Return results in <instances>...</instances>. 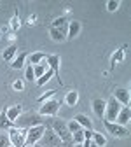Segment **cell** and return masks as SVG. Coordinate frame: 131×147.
Wrapping results in <instances>:
<instances>
[{
    "instance_id": "obj_1",
    "label": "cell",
    "mask_w": 131,
    "mask_h": 147,
    "mask_svg": "<svg viewBox=\"0 0 131 147\" xmlns=\"http://www.w3.org/2000/svg\"><path fill=\"white\" fill-rule=\"evenodd\" d=\"M39 144H40L42 147H61V145H63L61 140H60V137L54 133V130H52L51 126H46L44 135H42V138L39 140Z\"/></svg>"
},
{
    "instance_id": "obj_2",
    "label": "cell",
    "mask_w": 131,
    "mask_h": 147,
    "mask_svg": "<svg viewBox=\"0 0 131 147\" xmlns=\"http://www.w3.org/2000/svg\"><path fill=\"white\" fill-rule=\"evenodd\" d=\"M44 130H46V126H44V124H37V126L26 128L25 147H30V145H33V144H39V140H40L42 135H44Z\"/></svg>"
},
{
    "instance_id": "obj_3",
    "label": "cell",
    "mask_w": 131,
    "mask_h": 147,
    "mask_svg": "<svg viewBox=\"0 0 131 147\" xmlns=\"http://www.w3.org/2000/svg\"><path fill=\"white\" fill-rule=\"evenodd\" d=\"M9 140L12 147H25V138H26V130L25 128H9L7 130Z\"/></svg>"
},
{
    "instance_id": "obj_4",
    "label": "cell",
    "mask_w": 131,
    "mask_h": 147,
    "mask_svg": "<svg viewBox=\"0 0 131 147\" xmlns=\"http://www.w3.org/2000/svg\"><path fill=\"white\" fill-rule=\"evenodd\" d=\"M37 124H42V116L39 114H26V116H19L14 121V128H32Z\"/></svg>"
},
{
    "instance_id": "obj_5",
    "label": "cell",
    "mask_w": 131,
    "mask_h": 147,
    "mask_svg": "<svg viewBox=\"0 0 131 147\" xmlns=\"http://www.w3.org/2000/svg\"><path fill=\"white\" fill-rule=\"evenodd\" d=\"M60 105H61V102L54 100V98L44 102V103L40 105V109H39V116H44V117H54L56 114H58V110H60Z\"/></svg>"
},
{
    "instance_id": "obj_6",
    "label": "cell",
    "mask_w": 131,
    "mask_h": 147,
    "mask_svg": "<svg viewBox=\"0 0 131 147\" xmlns=\"http://www.w3.org/2000/svg\"><path fill=\"white\" fill-rule=\"evenodd\" d=\"M119 110H121V103L112 96L108 102H107V107H105V117H107V121H110V123H116V117H117V114H119Z\"/></svg>"
},
{
    "instance_id": "obj_7",
    "label": "cell",
    "mask_w": 131,
    "mask_h": 147,
    "mask_svg": "<svg viewBox=\"0 0 131 147\" xmlns=\"http://www.w3.org/2000/svg\"><path fill=\"white\" fill-rule=\"evenodd\" d=\"M103 124H105V128L108 130V133L114 135V137H117V138H124V137L129 135V131H128L126 126H121L117 123H110V121H103Z\"/></svg>"
},
{
    "instance_id": "obj_8",
    "label": "cell",
    "mask_w": 131,
    "mask_h": 147,
    "mask_svg": "<svg viewBox=\"0 0 131 147\" xmlns=\"http://www.w3.org/2000/svg\"><path fill=\"white\" fill-rule=\"evenodd\" d=\"M46 61L49 65V68L54 72L56 79H58V82L61 84V76H60V56L58 54H49V56H46Z\"/></svg>"
},
{
    "instance_id": "obj_9",
    "label": "cell",
    "mask_w": 131,
    "mask_h": 147,
    "mask_svg": "<svg viewBox=\"0 0 131 147\" xmlns=\"http://www.w3.org/2000/svg\"><path fill=\"white\" fill-rule=\"evenodd\" d=\"M114 98H116L121 105L128 107V105H129V91H128L126 88H117V89L114 91Z\"/></svg>"
},
{
    "instance_id": "obj_10",
    "label": "cell",
    "mask_w": 131,
    "mask_h": 147,
    "mask_svg": "<svg viewBox=\"0 0 131 147\" xmlns=\"http://www.w3.org/2000/svg\"><path fill=\"white\" fill-rule=\"evenodd\" d=\"M129 119H131V109H129V107H121L119 114H117V117H116V123L121 124V126H126V124L129 123Z\"/></svg>"
},
{
    "instance_id": "obj_11",
    "label": "cell",
    "mask_w": 131,
    "mask_h": 147,
    "mask_svg": "<svg viewBox=\"0 0 131 147\" xmlns=\"http://www.w3.org/2000/svg\"><path fill=\"white\" fill-rule=\"evenodd\" d=\"M5 114H7V119L12 123V126H14V121L21 116V105H12V107H9V109H5Z\"/></svg>"
},
{
    "instance_id": "obj_12",
    "label": "cell",
    "mask_w": 131,
    "mask_h": 147,
    "mask_svg": "<svg viewBox=\"0 0 131 147\" xmlns=\"http://www.w3.org/2000/svg\"><path fill=\"white\" fill-rule=\"evenodd\" d=\"M81 33V23L79 21H72L67 26V39H75V37Z\"/></svg>"
},
{
    "instance_id": "obj_13",
    "label": "cell",
    "mask_w": 131,
    "mask_h": 147,
    "mask_svg": "<svg viewBox=\"0 0 131 147\" xmlns=\"http://www.w3.org/2000/svg\"><path fill=\"white\" fill-rule=\"evenodd\" d=\"M26 58H28V53H19V54H16V58L11 61V67H12L14 70H19V68H23V67H25V61H26Z\"/></svg>"
},
{
    "instance_id": "obj_14",
    "label": "cell",
    "mask_w": 131,
    "mask_h": 147,
    "mask_svg": "<svg viewBox=\"0 0 131 147\" xmlns=\"http://www.w3.org/2000/svg\"><path fill=\"white\" fill-rule=\"evenodd\" d=\"M105 107H107V102L101 100V98H96L95 102H93V110H95V114L98 117H103L105 116Z\"/></svg>"
},
{
    "instance_id": "obj_15",
    "label": "cell",
    "mask_w": 131,
    "mask_h": 147,
    "mask_svg": "<svg viewBox=\"0 0 131 147\" xmlns=\"http://www.w3.org/2000/svg\"><path fill=\"white\" fill-rule=\"evenodd\" d=\"M73 121H77L84 130H93V121L87 116H84V114H77L75 117H73Z\"/></svg>"
},
{
    "instance_id": "obj_16",
    "label": "cell",
    "mask_w": 131,
    "mask_h": 147,
    "mask_svg": "<svg viewBox=\"0 0 131 147\" xmlns=\"http://www.w3.org/2000/svg\"><path fill=\"white\" fill-rule=\"evenodd\" d=\"M49 35H51V39L54 40V42H63L65 39H67V33L63 32V28L60 30V28H51L49 30Z\"/></svg>"
},
{
    "instance_id": "obj_17",
    "label": "cell",
    "mask_w": 131,
    "mask_h": 147,
    "mask_svg": "<svg viewBox=\"0 0 131 147\" xmlns=\"http://www.w3.org/2000/svg\"><path fill=\"white\" fill-rule=\"evenodd\" d=\"M16 54H17V47H16V44H11L4 53H2V56H4V61H12L14 58H16Z\"/></svg>"
},
{
    "instance_id": "obj_18",
    "label": "cell",
    "mask_w": 131,
    "mask_h": 147,
    "mask_svg": "<svg viewBox=\"0 0 131 147\" xmlns=\"http://www.w3.org/2000/svg\"><path fill=\"white\" fill-rule=\"evenodd\" d=\"M77 102H79V93H77L75 89L68 91L67 96H65V103H67L68 107H75V105H77Z\"/></svg>"
},
{
    "instance_id": "obj_19",
    "label": "cell",
    "mask_w": 131,
    "mask_h": 147,
    "mask_svg": "<svg viewBox=\"0 0 131 147\" xmlns=\"http://www.w3.org/2000/svg\"><path fill=\"white\" fill-rule=\"evenodd\" d=\"M28 60H30V65L35 67V65H39L46 60V54L44 53H32V54H28Z\"/></svg>"
},
{
    "instance_id": "obj_20",
    "label": "cell",
    "mask_w": 131,
    "mask_h": 147,
    "mask_svg": "<svg viewBox=\"0 0 131 147\" xmlns=\"http://www.w3.org/2000/svg\"><path fill=\"white\" fill-rule=\"evenodd\" d=\"M44 61H46V60H44ZM44 61L33 67V76H35V79H40L44 74L47 72V67H46V63H44Z\"/></svg>"
},
{
    "instance_id": "obj_21",
    "label": "cell",
    "mask_w": 131,
    "mask_h": 147,
    "mask_svg": "<svg viewBox=\"0 0 131 147\" xmlns=\"http://www.w3.org/2000/svg\"><path fill=\"white\" fill-rule=\"evenodd\" d=\"M12 128V123L7 119V114H5V109L0 112V130H9Z\"/></svg>"
},
{
    "instance_id": "obj_22",
    "label": "cell",
    "mask_w": 131,
    "mask_h": 147,
    "mask_svg": "<svg viewBox=\"0 0 131 147\" xmlns=\"http://www.w3.org/2000/svg\"><path fill=\"white\" fill-rule=\"evenodd\" d=\"M91 140L95 142L98 147H105V144H107V138L100 133V131H93V137H91Z\"/></svg>"
},
{
    "instance_id": "obj_23",
    "label": "cell",
    "mask_w": 131,
    "mask_h": 147,
    "mask_svg": "<svg viewBox=\"0 0 131 147\" xmlns=\"http://www.w3.org/2000/svg\"><path fill=\"white\" fill-rule=\"evenodd\" d=\"M52 76H54V72H52L51 68H47V72L44 74V76H42L40 79H37V86H44L46 82H49V81H51V77H52Z\"/></svg>"
},
{
    "instance_id": "obj_24",
    "label": "cell",
    "mask_w": 131,
    "mask_h": 147,
    "mask_svg": "<svg viewBox=\"0 0 131 147\" xmlns=\"http://www.w3.org/2000/svg\"><path fill=\"white\" fill-rule=\"evenodd\" d=\"M56 93H58V89H49V91H46L44 95H40L39 96V103H44V102H47V100H51Z\"/></svg>"
},
{
    "instance_id": "obj_25",
    "label": "cell",
    "mask_w": 131,
    "mask_h": 147,
    "mask_svg": "<svg viewBox=\"0 0 131 147\" xmlns=\"http://www.w3.org/2000/svg\"><path fill=\"white\" fill-rule=\"evenodd\" d=\"M72 142L73 144H82L84 142V128L79 130V131H75V133H72Z\"/></svg>"
},
{
    "instance_id": "obj_26",
    "label": "cell",
    "mask_w": 131,
    "mask_h": 147,
    "mask_svg": "<svg viewBox=\"0 0 131 147\" xmlns=\"http://www.w3.org/2000/svg\"><path fill=\"white\" fill-rule=\"evenodd\" d=\"M63 26H67V18L65 16H61V18H56V20L52 21V25H51V28H63Z\"/></svg>"
},
{
    "instance_id": "obj_27",
    "label": "cell",
    "mask_w": 131,
    "mask_h": 147,
    "mask_svg": "<svg viewBox=\"0 0 131 147\" xmlns=\"http://www.w3.org/2000/svg\"><path fill=\"white\" fill-rule=\"evenodd\" d=\"M67 128H68V131H70V133H75V131L82 130V126H81V124H79L77 121H73V119L67 123Z\"/></svg>"
},
{
    "instance_id": "obj_28",
    "label": "cell",
    "mask_w": 131,
    "mask_h": 147,
    "mask_svg": "<svg viewBox=\"0 0 131 147\" xmlns=\"http://www.w3.org/2000/svg\"><path fill=\"white\" fill-rule=\"evenodd\" d=\"M117 60H119V61H122V60H124V47H122V49H119V51L114 54V56H112V65H110V68H114V65H116V61H117Z\"/></svg>"
},
{
    "instance_id": "obj_29",
    "label": "cell",
    "mask_w": 131,
    "mask_h": 147,
    "mask_svg": "<svg viewBox=\"0 0 131 147\" xmlns=\"http://www.w3.org/2000/svg\"><path fill=\"white\" fill-rule=\"evenodd\" d=\"M119 5H121V2H119V0H108V2H107V11H110V12H116V11L119 9Z\"/></svg>"
},
{
    "instance_id": "obj_30",
    "label": "cell",
    "mask_w": 131,
    "mask_h": 147,
    "mask_svg": "<svg viewBox=\"0 0 131 147\" xmlns=\"http://www.w3.org/2000/svg\"><path fill=\"white\" fill-rule=\"evenodd\" d=\"M17 28H19V14L14 12L12 20H11V30H12V32H17Z\"/></svg>"
},
{
    "instance_id": "obj_31",
    "label": "cell",
    "mask_w": 131,
    "mask_h": 147,
    "mask_svg": "<svg viewBox=\"0 0 131 147\" xmlns=\"http://www.w3.org/2000/svg\"><path fill=\"white\" fill-rule=\"evenodd\" d=\"M25 79H26V81H33V79H35V76H33V65H26Z\"/></svg>"
},
{
    "instance_id": "obj_32",
    "label": "cell",
    "mask_w": 131,
    "mask_h": 147,
    "mask_svg": "<svg viewBox=\"0 0 131 147\" xmlns=\"http://www.w3.org/2000/svg\"><path fill=\"white\" fill-rule=\"evenodd\" d=\"M11 145V140H9V135H0V147H9Z\"/></svg>"
},
{
    "instance_id": "obj_33",
    "label": "cell",
    "mask_w": 131,
    "mask_h": 147,
    "mask_svg": "<svg viewBox=\"0 0 131 147\" xmlns=\"http://www.w3.org/2000/svg\"><path fill=\"white\" fill-rule=\"evenodd\" d=\"M12 88H14L16 91H21V89L25 88V82H23V81H14V84H12Z\"/></svg>"
},
{
    "instance_id": "obj_34",
    "label": "cell",
    "mask_w": 131,
    "mask_h": 147,
    "mask_svg": "<svg viewBox=\"0 0 131 147\" xmlns=\"http://www.w3.org/2000/svg\"><path fill=\"white\" fill-rule=\"evenodd\" d=\"M93 137V130H84V140H91Z\"/></svg>"
},
{
    "instance_id": "obj_35",
    "label": "cell",
    "mask_w": 131,
    "mask_h": 147,
    "mask_svg": "<svg viewBox=\"0 0 131 147\" xmlns=\"http://www.w3.org/2000/svg\"><path fill=\"white\" fill-rule=\"evenodd\" d=\"M89 147H98V145H96L95 142H91V144H89Z\"/></svg>"
},
{
    "instance_id": "obj_36",
    "label": "cell",
    "mask_w": 131,
    "mask_h": 147,
    "mask_svg": "<svg viewBox=\"0 0 131 147\" xmlns=\"http://www.w3.org/2000/svg\"><path fill=\"white\" fill-rule=\"evenodd\" d=\"M30 147H42L40 144H33V145H30Z\"/></svg>"
},
{
    "instance_id": "obj_37",
    "label": "cell",
    "mask_w": 131,
    "mask_h": 147,
    "mask_svg": "<svg viewBox=\"0 0 131 147\" xmlns=\"http://www.w3.org/2000/svg\"><path fill=\"white\" fill-rule=\"evenodd\" d=\"M9 147H12V145H9Z\"/></svg>"
}]
</instances>
